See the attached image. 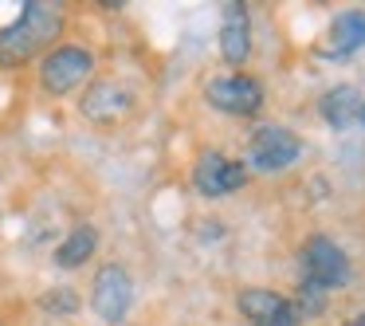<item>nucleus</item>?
I'll return each mask as SVG.
<instances>
[{"mask_svg":"<svg viewBox=\"0 0 365 326\" xmlns=\"http://www.w3.org/2000/svg\"><path fill=\"white\" fill-rule=\"evenodd\" d=\"M220 56L228 67L247 63L252 56V16H247L244 4H224L220 16Z\"/></svg>","mask_w":365,"mask_h":326,"instance_id":"obj_8","label":"nucleus"},{"mask_svg":"<svg viewBox=\"0 0 365 326\" xmlns=\"http://www.w3.org/2000/svg\"><path fill=\"white\" fill-rule=\"evenodd\" d=\"M43 307H48V310H75V307H79V299H75L67 287H56V291L43 299Z\"/></svg>","mask_w":365,"mask_h":326,"instance_id":"obj_15","label":"nucleus"},{"mask_svg":"<svg viewBox=\"0 0 365 326\" xmlns=\"http://www.w3.org/2000/svg\"><path fill=\"white\" fill-rule=\"evenodd\" d=\"M349 326H365V315H357V318H354V322H349Z\"/></svg>","mask_w":365,"mask_h":326,"instance_id":"obj_17","label":"nucleus"},{"mask_svg":"<svg viewBox=\"0 0 365 326\" xmlns=\"http://www.w3.org/2000/svg\"><path fill=\"white\" fill-rule=\"evenodd\" d=\"M130 103H134V98H130L122 87H114V83H98V87H91L87 98H83V114L95 118V122H114L118 114L130 111Z\"/></svg>","mask_w":365,"mask_h":326,"instance_id":"obj_11","label":"nucleus"},{"mask_svg":"<svg viewBox=\"0 0 365 326\" xmlns=\"http://www.w3.org/2000/svg\"><path fill=\"white\" fill-rule=\"evenodd\" d=\"M247 181V169L240 161H228L224 153L208 150L200 153L197 169H192V185H197L200 197H224V193H236Z\"/></svg>","mask_w":365,"mask_h":326,"instance_id":"obj_7","label":"nucleus"},{"mask_svg":"<svg viewBox=\"0 0 365 326\" xmlns=\"http://www.w3.org/2000/svg\"><path fill=\"white\" fill-rule=\"evenodd\" d=\"M95 248H98V232L91 228V224H79V228H71V236L56 248V263L59 268H79V263H87L91 255H95Z\"/></svg>","mask_w":365,"mask_h":326,"instance_id":"obj_13","label":"nucleus"},{"mask_svg":"<svg viewBox=\"0 0 365 326\" xmlns=\"http://www.w3.org/2000/svg\"><path fill=\"white\" fill-rule=\"evenodd\" d=\"M59 32H63L59 4H40V0L20 4V16L9 28H0V67H24L51 40H59Z\"/></svg>","mask_w":365,"mask_h":326,"instance_id":"obj_1","label":"nucleus"},{"mask_svg":"<svg viewBox=\"0 0 365 326\" xmlns=\"http://www.w3.org/2000/svg\"><path fill=\"white\" fill-rule=\"evenodd\" d=\"M252 326H299V310H291V315H279V318H267V322H252Z\"/></svg>","mask_w":365,"mask_h":326,"instance_id":"obj_16","label":"nucleus"},{"mask_svg":"<svg viewBox=\"0 0 365 326\" xmlns=\"http://www.w3.org/2000/svg\"><path fill=\"white\" fill-rule=\"evenodd\" d=\"M236 307H240V315H247L252 322H267V318H279V315H291L294 310L283 295L267 291V287H247V291H240Z\"/></svg>","mask_w":365,"mask_h":326,"instance_id":"obj_12","label":"nucleus"},{"mask_svg":"<svg viewBox=\"0 0 365 326\" xmlns=\"http://www.w3.org/2000/svg\"><path fill=\"white\" fill-rule=\"evenodd\" d=\"M361 48H365V12H341V16H334L326 40L318 44V56L322 59H346Z\"/></svg>","mask_w":365,"mask_h":326,"instance_id":"obj_9","label":"nucleus"},{"mask_svg":"<svg viewBox=\"0 0 365 326\" xmlns=\"http://www.w3.org/2000/svg\"><path fill=\"white\" fill-rule=\"evenodd\" d=\"M91 71H95L91 51L56 48V51H48V59L40 63V83H43V91H51V95H71L79 83L91 79Z\"/></svg>","mask_w":365,"mask_h":326,"instance_id":"obj_4","label":"nucleus"},{"mask_svg":"<svg viewBox=\"0 0 365 326\" xmlns=\"http://www.w3.org/2000/svg\"><path fill=\"white\" fill-rule=\"evenodd\" d=\"M130 302H134V283H130L126 268H118V263L98 268L95 283H91V307H95V315L103 322L118 326V322H126Z\"/></svg>","mask_w":365,"mask_h":326,"instance_id":"obj_2","label":"nucleus"},{"mask_svg":"<svg viewBox=\"0 0 365 326\" xmlns=\"http://www.w3.org/2000/svg\"><path fill=\"white\" fill-rule=\"evenodd\" d=\"M299 260H302V279L322 287V291H334L349 279V260L330 236H310Z\"/></svg>","mask_w":365,"mask_h":326,"instance_id":"obj_3","label":"nucleus"},{"mask_svg":"<svg viewBox=\"0 0 365 326\" xmlns=\"http://www.w3.org/2000/svg\"><path fill=\"white\" fill-rule=\"evenodd\" d=\"M205 95L216 111L236 114V118H247V114H255L263 106V87L255 79H247V75H220V79H212L205 87Z\"/></svg>","mask_w":365,"mask_h":326,"instance_id":"obj_6","label":"nucleus"},{"mask_svg":"<svg viewBox=\"0 0 365 326\" xmlns=\"http://www.w3.org/2000/svg\"><path fill=\"white\" fill-rule=\"evenodd\" d=\"M326 299H330V291L307 283V279L299 283V310H302V315H322V310H326Z\"/></svg>","mask_w":365,"mask_h":326,"instance_id":"obj_14","label":"nucleus"},{"mask_svg":"<svg viewBox=\"0 0 365 326\" xmlns=\"http://www.w3.org/2000/svg\"><path fill=\"white\" fill-rule=\"evenodd\" d=\"M361 106H365V98H361L357 87H334V91L322 95L318 111H322V118L330 122L334 130H349V126H357V118H361Z\"/></svg>","mask_w":365,"mask_h":326,"instance_id":"obj_10","label":"nucleus"},{"mask_svg":"<svg viewBox=\"0 0 365 326\" xmlns=\"http://www.w3.org/2000/svg\"><path fill=\"white\" fill-rule=\"evenodd\" d=\"M299 153H302L299 134H291L287 126H259L252 134L247 158H252V165L259 169V173H283L287 165H294Z\"/></svg>","mask_w":365,"mask_h":326,"instance_id":"obj_5","label":"nucleus"},{"mask_svg":"<svg viewBox=\"0 0 365 326\" xmlns=\"http://www.w3.org/2000/svg\"><path fill=\"white\" fill-rule=\"evenodd\" d=\"M357 126H365V106H361V118H357Z\"/></svg>","mask_w":365,"mask_h":326,"instance_id":"obj_18","label":"nucleus"}]
</instances>
